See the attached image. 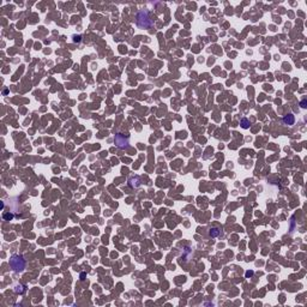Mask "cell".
Instances as JSON below:
<instances>
[{
	"mask_svg": "<svg viewBox=\"0 0 307 307\" xmlns=\"http://www.w3.org/2000/svg\"><path fill=\"white\" fill-rule=\"evenodd\" d=\"M305 103H306V101L304 100L302 102H301V107H306V106H305Z\"/></svg>",
	"mask_w": 307,
	"mask_h": 307,
	"instance_id": "52a82bcc",
	"label": "cell"
},
{
	"mask_svg": "<svg viewBox=\"0 0 307 307\" xmlns=\"http://www.w3.org/2000/svg\"><path fill=\"white\" fill-rule=\"evenodd\" d=\"M137 24L141 28H150L154 25V22L150 19L149 13L147 11H139L137 15Z\"/></svg>",
	"mask_w": 307,
	"mask_h": 307,
	"instance_id": "6da1fadb",
	"label": "cell"
},
{
	"mask_svg": "<svg viewBox=\"0 0 307 307\" xmlns=\"http://www.w3.org/2000/svg\"><path fill=\"white\" fill-rule=\"evenodd\" d=\"M10 265L15 271L19 272V271H23L25 268V260L23 259L22 257L19 256H13L10 260Z\"/></svg>",
	"mask_w": 307,
	"mask_h": 307,
	"instance_id": "7a4b0ae2",
	"label": "cell"
},
{
	"mask_svg": "<svg viewBox=\"0 0 307 307\" xmlns=\"http://www.w3.org/2000/svg\"><path fill=\"white\" fill-rule=\"evenodd\" d=\"M212 236H216L217 234H218V231H217V229H212V233H210Z\"/></svg>",
	"mask_w": 307,
	"mask_h": 307,
	"instance_id": "5b68a950",
	"label": "cell"
},
{
	"mask_svg": "<svg viewBox=\"0 0 307 307\" xmlns=\"http://www.w3.org/2000/svg\"><path fill=\"white\" fill-rule=\"evenodd\" d=\"M283 123H284L286 125H293V124L295 123L294 115H292V114H288V115H286V117L283 118Z\"/></svg>",
	"mask_w": 307,
	"mask_h": 307,
	"instance_id": "277c9868",
	"label": "cell"
},
{
	"mask_svg": "<svg viewBox=\"0 0 307 307\" xmlns=\"http://www.w3.org/2000/svg\"><path fill=\"white\" fill-rule=\"evenodd\" d=\"M242 124H244V125H242V126H244L245 129H247V127H248V126L246 125V124H247V120H246V119H244V120H242Z\"/></svg>",
	"mask_w": 307,
	"mask_h": 307,
	"instance_id": "8992f818",
	"label": "cell"
},
{
	"mask_svg": "<svg viewBox=\"0 0 307 307\" xmlns=\"http://www.w3.org/2000/svg\"><path fill=\"white\" fill-rule=\"evenodd\" d=\"M115 143H117V145L119 148H126L127 144H129V141H127V138L124 135L119 133V135L115 136Z\"/></svg>",
	"mask_w": 307,
	"mask_h": 307,
	"instance_id": "3957f363",
	"label": "cell"
}]
</instances>
